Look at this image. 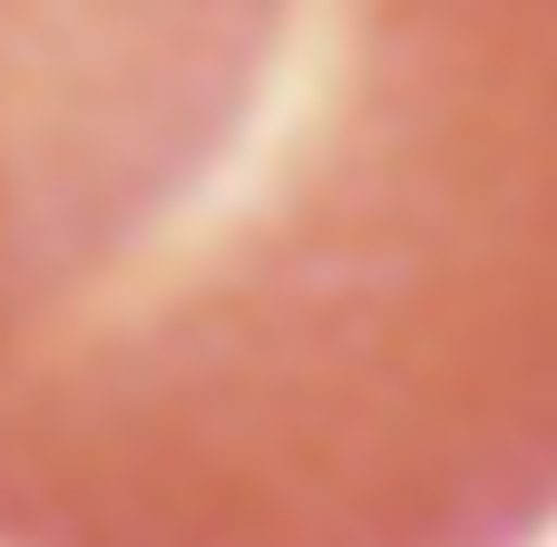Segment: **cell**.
<instances>
[{
  "label": "cell",
  "mask_w": 557,
  "mask_h": 547,
  "mask_svg": "<svg viewBox=\"0 0 557 547\" xmlns=\"http://www.w3.org/2000/svg\"><path fill=\"white\" fill-rule=\"evenodd\" d=\"M557 0H0V547H539Z\"/></svg>",
  "instance_id": "cell-1"
}]
</instances>
